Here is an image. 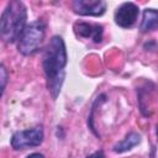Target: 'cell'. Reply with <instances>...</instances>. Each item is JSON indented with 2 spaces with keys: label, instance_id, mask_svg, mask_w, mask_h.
Listing matches in <instances>:
<instances>
[{
  "label": "cell",
  "instance_id": "obj_1",
  "mask_svg": "<svg viewBox=\"0 0 158 158\" xmlns=\"http://www.w3.org/2000/svg\"><path fill=\"white\" fill-rule=\"evenodd\" d=\"M67 63L68 56L65 43L60 36H53L44 47L42 56V68L47 80V88L53 99H57L60 93Z\"/></svg>",
  "mask_w": 158,
  "mask_h": 158
},
{
  "label": "cell",
  "instance_id": "obj_2",
  "mask_svg": "<svg viewBox=\"0 0 158 158\" xmlns=\"http://www.w3.org/2000/svg\"><path fill=\"white\" fill-rule=\"evenodd\" d=\"M27 25V9L20 0L10 1L0 15V40L14 43Z\"/></svg>",
  "mask_w": 158,
  "mask_h": 158
},
{
  "label": "cell",
  "instance_id": "obj_3",
  "mask_svg": "<svg viewBox=\"0 0 158 158\" xmlns=\"http://www.w3.org/2000/svg\"><path fill=\"white\" fill-rule=\"evenodd\" d=\"M46 35V23L42 20H36L27 23L17 40V49L23 56H31L40 49V46Z\"/></svg>",
  "mask_w": 158,
  "mask_h": 158
},
{
  "label": "cell",
  "instance_id": "obj_4",
  "mask_svg": "<svg viewBox=\"0 0 158 158\" xmlns=\"http://www.w3.org/2000/svg\"><path fill=\"white\" fill-rule=\"evenodd\" d=\"M43 127L36 126L27 130L16 131L11 136V147L15 151L19 149H26L30 147H37L43 142Z\"/></svg>",
  "mask_w": 158,
  "mask_h": 158
},
{
  "label": "cell",
  "instance_id": "obj_5",
  "mask_svg": "<svg viewBox=\"0 0 158 158\" xmlns=\"http://www.w3.org/2000/svg\"><path fill=\"white\" fill-rule=\"evenodd\" d=\"M138 12H139V9L136 4L123 2L116 9L114 19L116 25H118L122 28H128V27H132L133 23L136 22L138 17Z\"/></svg>",
  "mask_w": 158,
  "mask_h": 158
},
{
  "label": "cell",
  "instance_id": "obj_6",
  "mask_svg": "<svg viewBox=\"0 0 158 158\" xmlns=\"http://www.w3.org/2000/svg\"><path fill=\"white\" fill-rule=\"evenodd\" d=\"M75 14L81 16H101L105 14L107 4L104 0H75L72 4Z\"/></svg>",
  "mask_w": 158,
  "mask_h": 158
},
{
  "label": "cell",
  "instance_id": "obj_7",
  "mask_svg": "<svg viewBox=\"0 0 158 158\" xmlns=\"http://www.w3.org/2000/svg\"><path fill=\"white\" fill-rule=\"evenodd\" d=\"M74 32L78 37L91 38L95 43H100L102 40L104 27L99 23H88V22H75Z\"/></svg>",
  "mask_w": 158,
  "mask_h": 158
},
{
  "label": "cell",
  "instance_id": "obj_8",
  "mask_svg": "<svg viewBox=\"0 0 158 158\" xmlns=\"http://www.w3.org/2000/svg\"><path fill=\"white\" fill-rule=\"evenodd\" d=\"M139 142H141V135L137 133V132H135V131H131V132H128L125 136L123 139H121L120 142H117L112 147V149L116 153H123V152H127V151L132 149L135 146L139 144Z\"/></svg>",
  "mask_w": 158,
  "mask_h": 158
},
{
  "label": "cell",
  "instance_id": "obj_9",
  "mask_svg": "<svg viewBox=\"0 0 158 158\" xmlns=\"http://www.w3.org/2000/svg\"><path fill=\"white\" fill-rule=\"evenodd\" d=\"M158 26V12L156 9H144L142 14V21L139 23L141 32H148L156 30Z\"/></svg>",
  "mask_w": 158,
  "mask_h": 158
},
{
  "label": "cell",
  "instance_id": "obj_10",
  "mask_svg": "<svg viewBox=\"0 0 158 158\" xmlns=\"http://www.w3.org/2000/svg\"><path fill=\"white\" fill-rule=\"evenodd\" d=\"M7 81H9L7 69H6V67L2 63H0V98L2 96V94L5 91V88L7 85Z\"/></svg>",
  "mask_w": 158,
  "mask_h": 158
},
{
  "label": "cell",
  "instance_id": "obj_11",
  "mask_svg": "<svg viewBox=\"0 0 158 158\" xmlns=\"http://www.w3.org/2000/svg\"><path fill=\"white\" fill-rule=\"evenodd\" d=\"M85 158H105V154H104L102 151H96V152H94L93 154H90Z\"/></svg>",
  "mask_w": 158,
  "mask_h": 158
},
{
  "label": "cell",
  "instance_id": "obj_12",
  "mask_svg": "<svg viewBox=\"0 0 158 158\" xmlns=\"http://www.w3.org/2000/svg\"><path fill=\"white\" fill-rule=\"evenodd\" d=\"M26 158H44V156L42 153H40V152H35V153L28 154Z\"/></svg>",
  "mask_w": 158,
  "mask_h": 158
}]
</instances>
